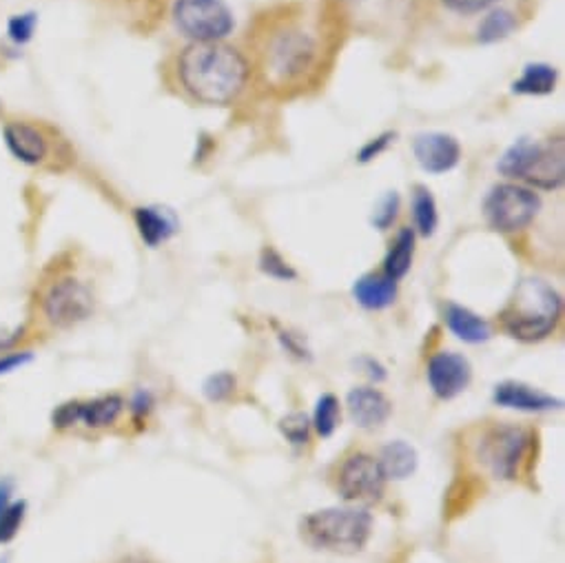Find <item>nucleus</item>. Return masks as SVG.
I'll use <instances>...</instances> for the list:
<instances>
[{
    "mask_svg": "<svg viewBox=\"0 0 565 563\" xmlns=\"http://www.w3.org/2000/svg\"><path fill=\"white\" fill-rule=\"evenodd\" d=\"M563 178H565V145L561 138H554L541 145L523 180L539 189H556L563 184Z\"/></svg>",
    "mask_w": 565,
    "mask_h": 563,
    "instance_id": "nucleus-14",
    "label": "nucleus"
},
{
    "mask_svg": "<svg viewBox=\"0 0 565 563\" xmlns=\"http://www.w3.org/2000/svg\"><path fill=\"white\" fill-rule=\"evenodd\" d=\"M355 300L369 311H382L397 298V282L388 275H364L353 287Z\"/></svg>",
    "mask_w": 565,
    "mask_h": 563,
    "instance_id": "nucleus-17",
    "label": "nucleus"
},
{
    "mask_svg": "<svg viewBox=\"0 0 565 563\" xmlns=\"http://www.w3.org/2000/svg\"><path fill=\"white\" fill-rule=\"evenodd\" d=\"M114 563H153V561H149L147 556L131 554V556H122V559H118V561H114Z\"/></svg>",
    "mask_w": 565,
    "mask_h": 563,
    "instance_id": "nucleus-34",
    "label": "nucleus"
},
{
    "mask_svg": "<svg viewBox=\"0 0 565 563\" xmlns=\"http://www.w3.org/2000/svg\"><path fill=\"white\" fill-rule=\"evenodd\" d=\"M397 209H399V195L395 191H391L382 202L380 206L375 209V215H373V224L377 229H386L393 224L395 215H397Z\"/></svg>",
    "mask_w": 565,
    "mask_h": 563,
    "instance_id": "nucleus-30",
    "label": "nucleus"
},
{
    "mask_svg": "<svg viewBox=\"0 0 565 563\" xmlns=\"http://www.w3.org/2000/svg\"><path fill=\"white\" fill-rule=\"evenodd\" d=\"M127 415V400L120 393H105L89 400H67L52 411L50 426L56 435L87 431L105 433Z\"/></svg>",
    "mask_w": 565,
    "mask_h": 563,
    "instance_id": "nucleus-7",
    "label": "nucleus"
},
{
    "mask_svg": "<svg viewBox=\"0 0 565 563\" xmlns=\"http://www.w3.org/2000/svg\"><path fill=\"white\" fill-rule=\"evenodd\" d=\"M530 446V433L519 426H494L479 442V459L494 477L512 479Z\"/></svg>",
    "mask_w": 565,
    "mask_h": 563,
    "instance_id": "nucleus-10",
    "label": "nucleus"
},
{
    "mask_svg": "<svg viewBox=\"0 0 565 563\" xmlns=\"http://www.w3.org/2000/svg\"><path fill=\"white\" fill-rule=\"evenodd\" d=\"M259 268L275 279H296L298 273L291 268V264L281 257L277 251L273 248H264L259 255Z\"/></svg>",
    "mask_w": 565,
    "mask_h": 563,
    "instance_id": "nucleus-27",
    "label": "nucleus"
},
{
    "mask_svg": "<svg viewBox=\"0 0 565 563\" xmlns=\"http://www.w3.org/2000/svg\"><path fill=\"white\" fill-rule=\"evenodd\" d=\"M395 140V134H382V136H377V138H373L371 142H366L364 147H362V151H360V162H371V160H375V158H380L386 149H388V145Z\"/></svg>",
    "mask_w": 565,
    "mask_h": 563,
    "instance_id": "nucleus-31",
    "label": "nucleus"
},
{
    "mask_svg": "<svg viewBox=\"0 0 565 563\" xmlns=\"http://www.w3.org/2000/svg\"><path fill=\"white\" fill-rule=\"evenodd\" d=\"M539 209L541 198L521 184H499L488 193L483 202V215L490 229L499 233H514L525 229Z\"/></svg>",
    "mask_w": 565,
    "mask_h": 563,
    "instance_id": "nucleus-9",
    "label": "nucleus"
},
{
    "mask_svg": "<svg viewBox=\"0 0 565 563\" xmlns=\"http://www.w3.org/2000/svg\"><path fill=\"white\" fill-rule=\"evenodd\" d=\"M413 151H415L419 167L435 176L455 169L461 158V147H459L457 138L450 134H441V131H430V134L417 136Z\"/></svg>",
    "mask_w": 565,
    "mask_h": 563,
    "instance_id": "nucleus-13",
    "label": "nucleus"
},
{
    "mask_svg": "<svg viewBox=\"0 0 565 563\" xmlns=\"http://www.w3.org/2000/svg\"><path fill=\"white\" fill-rule=\"evenodd\" d=\"M173 21L193 43L222 41L235 25L224 0H175Z\"/></svg>",
    "mask_w": 565,
    "mask_h": 563,
    "instance_id": "nucleus-8",
    "label": "nucleus"
},
{
    "mask_svg": "<svg viewBox=\"0 0 565 563\" xmlns=\"http://www.w3.org/2000/svg\"><path fill=\"white\" fill-rule=\"evenodd\" d=\"M541 149V142L536 140H530V138H519L499 160L497 169L501 176L505 178H516V180H523L525 173L530 171L536 153Z\"/></svg>",
    "mask_w": 565,
    "mask_h": 563,
    "instance_id": "nucleus-20",
    "label": "nucleus"
},
{
    "mask_svg": "<svg viewBox=\"0 0 565 563\" xmlns=\"http://www.w3.org/2000/svg\"><path fill=\"white\" fill-rule=\"evenodd\" d=\"M204 395L211 400V402H222L226 400L233 391H235V378L231 373H215L211 375L206 382H204Z\"/></svg>",
    "mask_w": 565,
    "mask_h": 563,
    "instance_id": "nucleus-29",
    "label": "nucleus"
},
{
    "mask_svg": "<svg viewBox=\"0 0 565 563\" xmlns=\"http://www.w3.org/2000/svg\"><path fill=\"white\" fill-rule=\"evenodd\" d=\"M413 215H415V226L422 235H433L439 222V213H437V202L430 193V189L426 187H417L413 193Z\"/></svg>",
    "mask_w": 565,
    "mask_h": 563,
    "instance_id": "nucleus-24",
    "label": "nucleus"
},
{
    "mask_svg": "<svg viewBox=\"0 0 565 563\" xmlns=\"http://www.w3.org/2000/svg\"><path fill=\"white\" fill-rule=\"evenodd\" d=\"M340 422V402L335 395H322L316 406L313 424L322 437H331Z\"/></svg>",
    "mask_w": 565,
    "mask_h": 563,
    "instance_id": "nucleus-26",
    "label": "nucleus"
},
{
    "mask_svg": "<svg viewBox=\"0 0 565 563\" xmlns=\"http://www.w3.org/2000/svg\"><path fill=\"white\" fill-rule=\"evenodd\" d=\"M76 264L72 253H61L41 268L34 282L21 322L34 349L52 336L85 325L96 314L94 285L78 273Z\"/></svg>",
    "mask_w": 565,
    "mask_h": 563,
    "instance_id": "nucleus-1",
    "label": "nucleus"
},
{
    "mask_svg": "<svg viewBox=\"0 0 565 563\" xmlns=\"http://www.w3.org/2000/svg\"><path fill=\"white\" fill-rule=\"evenodd\" d=\"M556 70L545 63L525 65L523 74L512 83V92L521 96H547L556 87Z\"/></svg>",
    "mask_w": 565,
    "mask_h": 563,
    "instance_id": "nucleus-21",
    "label": "nucleus"
},
{
    "mask_svg": "<svg viewBox=\"0 0 565 563\" xmlns=\"http://www.w3.org/2000/svg\"><path fill=\"white\" fill-rule=\"evenodd\" d=\"M279 431L291 444L302 446V444L309 442L311 424H309V417L305 413H291V415H287L285 419L279 422Z\"/></svg>",
    "mask_w": 565,
    "mask_h": 563,
    "instance_id": "nucleus-28",
    "label": "nucleus"
},
{
    "mask_svg": "<svg viewBox=\"0 0 565 563\" xmlns=\"http://www.w3.org/2000/svg\"><path fill=\"white\" fill-rule=\"evenodd\" d=\"M34 28H36V19L32 14H25V17H17L12 23H10V36L17 41V43H28L34 34Z\"/></svg>",
    "mask_w": 565,
    "mask_h": 563,
    "instance_id": "nucleus-32",
    "label": "nucleus"
},
{
    "mask_svg": "<svg viewBox=\"0 0 565 563\" xmlns=\"http://www.w3.org/2000/svg\"><path fill=\"white\" fill-rule=\"evenodd\" d=\"M386 488V475L380 459L371 455H353L340 472V492L347 501H377Z\"/></svg>",
    "mask_w": 565,
    "mask_h": 563,
    "instance_id": "nucleus-11",
    "label": "nucleus"
},
{
    "mask_svg": "<svg viewBox=\"0 0 565 563\" xmlns=\"http://www.w3.org/2000/svg\"><path fill=\"white\" fill-rule=\"evenodd\" d=\"M446 325L459 340H463L468 344H481V342L490 340V336H492V329L486 320H481L477 314H472L470 309L459 307V305H448Z\"/></svg>",
    "mask_w": 565,
    "mask_h": 563,
    "instance_id": "nucleus-19",
    "label": "nucleus"
},
{
    "mask_svg": "<svg viewBox=\"0 0 565 563\" xmlns=\"http://www.w3.org/2000/svg\"><path fill=\"white\" fill-rule=\"evenodd\" d=\"M514 28H516V19L512 17V12H508V10H494V12H490V14L481 21V25H479V30H477V34H479L477 39H479V43L490 45V43H497V41L508 39Z\"/></svg>",
    "mask_w": 565,
    "mask_h": 563,
    "instance_id": "nucleus-25",
    "label": "nucleus"
},
{
    "mask_svg": "<svg viewBox=\"0 0 565 563\" xmlns=\"http://www.w3.org/2000/svg\"><path fill=\"white\" fill-rule=\"evenodd\" d=\"M259 70L273 89H300L322 67V39L305 17H279L259 39Z\"/></svg>",
    "mask_w": 565,
    "mask_h": 563,
    "instance_id": "nucleus-2",
    "label": "nucleus"
},
{
    "mask_svg": "<svg viewBox=\"0 0 565 563\" xmlns=\"http://www.w3.org/2000/svg\"><path fill=\"white\" fill-rule=\"evenodd\" d=\"M134 217H136V226L140 231V237L151 248L160 246L162 242H167L178 231V222L167 209L140 206V209H136Z\"/></svg>",
    "mask_w": 565,
    "mask_h": 563,
    "instance_id": "nucleus-18",
    "label": "nucleus"
},
{
    "mask_svg": "<svg viewBox=\"0 0 565 563\" xmlns=\"http://www.w3.org/2000/svg\"><path fill=\"white\" fill-rule=\"evenodd\" d=\"M373 530V517L364 508H324L300 521L302 539L316 550L360 552Z\"/></svg>",
    "mask_w": 565,
    "mask_h": 563,
    "instance_id": "nucleus-6",
    "label": "nucleus"
},
{
    "mask_svg": "<svg viewBox=\"0 0 565 563\" xmlns=\"http://www.w3.org/2000/svg\"><path fill=\"white\" fill-rule=\"evenodd\" d=\"M380 466L386 479H406L417 470V450L406 442H393L382 450Z\"/></svg>",
    "mask_w": 565,
    "mask_h": 563,
    "instance_id": "nucleus-22",
    "label": "nucleus"
},
{
    "mask_svg": "<svg viewBox=\"0 0 565 563\" xmlns=\"http://www.w3.org/2000/svg\"><path fill=\"white\" fill-rule=\"evenodd\" d=\"M413 255H415V231L413 229H402L391 246V251L386 253L384 259V275H388L391 279H402L413 264Z\"/></svg>",
    "mask_w": 565,
    "mask_h": 563,
    "instance_id": "nucleus-23",
    "label": "nucleus"
},
{
    "mask_svg": "<svg viewBox=\"0 0 565 563\" xmlns=\"http://www.w3.org/2000/svg\"><path fill=\"white\" fill-rule=\"evenodd\" d=\"M349 411H351V417L362 426V428H375V426H382L388 417H391V402L388 397L377 391V389H369V386H362V389H353L349 393Z\"/></svg>",
    "mask_w": 565,
    "mask_h": 563,
    "instance_id": "nucleus-15",
    "label": "nucleus"
},
{
    "mask_svg": "<svg viewBox=\"0 0 565 563\" xmlns=\"http://www.w3.org/2000/svg\"><path fill=\"white\" fill-rule=\"evenodd\" d=\"M499 318L510 338L536 342L554 331L561 318V298L545 279L530 277L519 282Z\"/></svg>",
    "mask_w": 565,
    "mask_h": 563,
    "instance_id": "nucleus-4",
    "label": "nucleus"
},
{
    "mask_svg": "<svg viewBox=\"0 0 565 563\" xmlns=\"http://www.w3.org/2000/svg\"><path fill=\"white\" fill-rule=\"evenodd\" d=\"M494 402L505 408L525 411V413H543L558 408L563 402L554 400L552 395H545L541 391H534L532 386H525L521 382H503L494 389Z\"/></svg>",
    "mask_w": 565,
    "mask_h": 563,
    "instance_id": "nucleus-16",
    "label": "nucleus"
},
{
    "mask_svg": "<svg viewBox=\"0 0 565 563\" xmlns=\"http://www.w3.org/2000/svg\"><path fill=\"white\" fill-rule=\"evenodd\" d=\"M175 74L184 94L195 103L226 107L246 89L250 67L235 47L215 41L184 47L178 56Z\"/></svg>",
    "mask_w": 565,
    "mask_h": 563,
    "instance_id": "nucleus-3",
    "label": "nucleus"
},
{
    "mask_svg": "<svg viewBox=\"0 0 565 563\" xmlns=\"http://www.w3.org/2000/svg\"><path fill=\"white\" fill-rule=\"evenodd\" d=\"M497 0H444V6L452 12L459 14H475V12H483L490 6H494Z\"/></svg>",
    "mask_w": 565,
    "mask_h": 563,
    "instance_id": "nucleus-33",
    "label": "nucleus"
},
{
    "mask_svg": "<svg viewBox=\"0 0 565 563\" xmlns=\"http://www.w3.org/2000/svg\"><path fill=\"white\" fill-rule=\"evenodd\" d=\"M3 138L10 153L34 169L43 171H65L72 162V149L61 134L36 118L28 116H6Z\"/></svg>",
    "mask_w": 565,
    "mask_h": 563,
    "instance_id": "nucleus-5",
    "label": "nucleus"
},
{
    "mask_svg": "<svg viewBox=\"0 0 565 563\" xmlns=\"http://www.w3.org/2000/svg\"><path fill=\"white\" fill-rule=\"evenodd\" d=\"M472 369L463 355L457 353H437L428 362V382L437 397L452 400L463 393L470 384Z\"/></svg>",
    "mask_w": 565,
    "mask_h": 563,
    "instance_id": "nucleus-12",
    "label": "nucleus"
}]
</instances>
